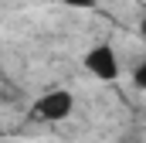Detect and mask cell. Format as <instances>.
<instances>
[{
    "label": "cell",
    "mask_w": 146,
    "mask_h": 143,
    "mask_svg": "<svg viewBox=\"0 0 146 143\" xmlns=\"http://www.w3.org/2000/svg\"><path fill=\"white\" fill-rule=\"evenodd\" d=\"M85 68L92 72L95 78H102V82H112V78H119V55L112 51L109 44H95L85 55Z\"/></svg>",
    "instance_id": "cell-1"
},
{
    "label": "cell",
    "mask_w": 146,
    "mask_h": 143,
    "mask_svg": "<svg viewBox=\"0 0 146 143\" xmlns=\"http://www.w3.org/2000/svg\"><path fill=\"white\" fill-rule=\"evenodd\" d=\"M75 106V99H72V92H65V89H54V92H48V96H41L37 99V116L41 119H65L68 112H72Z\"/></svg>",
    "instance_id": "cell-2"
},
{
    "label": "cell",
    "mask_w": 146,
    "mask_h": 143,
    "mask_svg": "<svg viewBox=\"0 0 146 143\" xmlns=\"http://www.w3.org/2000/svg\"><path fill=\"white\" fill-rule=\"evenodd\" d=\"M61 3H68V7H78V10H92V7H95V0H61Z\"/></svg>",
    "instance_id": "cell-3"
},
{
    "label": "cell",
    "mask_w": 146,
    "mask_h": 143,
    "mask_svg": "<svg viewBox=\"0 0 146 143\" xmlns=\"http://www.w3.org/2000/svg\"><path fill=\"white\" fill-rule=\"evenodd\" d=\"M136 85H139V89H146V61L136 68Z\"/></svg>",
    "instance_id": "cell-4"
},
{
    "label": "cell",
    "mask_w": 146,
    "mask_h": 143,
    "mask_svg": "<svg viewBox=\"0 0 146 143\" xmlns=\"http://www.w3.org/2000/svg\"><path fill=\"white\" fill-rule=\"evenodd\" d=\"M139 31H143V37H146V17H143V24H139Z\"/></svg>",
    "instance_id": "cell-5"
},
{
    "label": "cell",
    "mask_w": 146,
    "mask_h": 143,
    "mask_svg": "<svg viewBox=\"0 0 146 143\" xmlns=\"http://www.w3.org/2000/svg\"><path fill=\"white\" fill-rule=\"evenodd\" d=\"M0 143H7V140H0Z\"/></svg>",
    "instance_id": "cell-6"
}]
</instances>
